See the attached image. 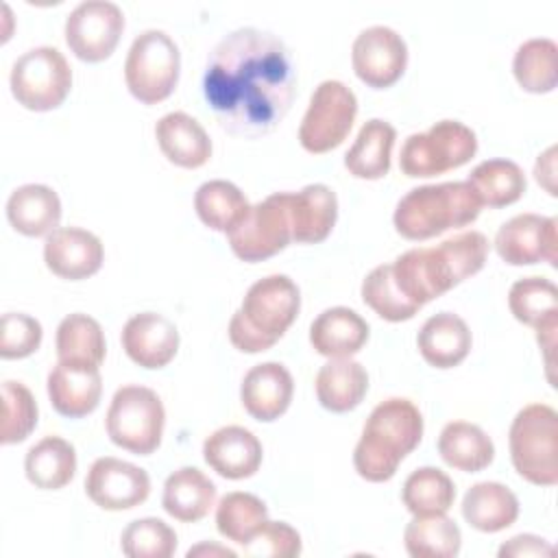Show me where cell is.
<instances>
[{"label":"cell","instance_id":"1","mask_svg":"<svg viewBox=\"0 0 558 558\" xmlns=\"http://www.w3.org/2000/svg\"><path fill=\"white\" fill-rule=\"evenodd\" d=\"M294 94L292 57L270 31L235 28L207 57L203 96L231 135L248 140L268 135L290 111Z\"/></svg>","mask_w":558,"mask_h":558},{"label":"cell","instance_id":"2","mask_svg":"<svg viewBox=\"0 0 558 558\" xmlns=\"http://www.w3.org/2000/svg\"><path fill=\"white\" fill-rule=\"evenodd\" d=\"M488 240L480 231H462L436 246H418L390 262V277L399 292L418 310L482 270Z\"/></svg>","mask_w":558,"mask_h":558},{"label":"cell","instance_id":"3","mask_svg":"<svg viewBox=\"0 0 558 558\" xmlns=\"http://www.w3.org/2000/svg\"><path fill=\"white\" fill-rule=\"evenodd\" d=\"M423 438V416L403 397H390L373 408L353 449V466L366 482H388L401 460Z\"/></svg>","mask_w":558,"mask_h":558},{"label":"cell","instance_id":"4","mask_svg":"<svg viewBox=\"0 0 558 558\" xmlns=\"http://www.w3.org/2000/svg\"><path fill=\"white\" fill-rule=\"evenodd\" d=\"M299 310L301 292L288 275L257 279L229 320V340L244 353L266 351L296 320Z\"/></svg>","mask_w":558,"mask_h":558},{"label":"cell","instance_id":"5","mask_svg":"<svg viewBox=\"0 0 558 558\" xmlns=\"http://www.w3.org/2000/svg\"><path fill=\"white\" fill-rule=\"evenodd\" d=\"M482 203L466 181H445L412 187L395 207V229L405 240H429L473 222Z\"/></svg>","mask_w":558,"mask_h":558},{"label":"cell","instance_id":"6","mask_svg":"<svg viewBox=\"0 0 558 558\" xmlns=\"http://www.w3.org/2000/svg\"><path fill=\"white\" fill-rule=\"evenodd\" d=\"M514 471L536 486L558 482V414L547 403H530L517 412L508 432Z\"/></svg>","mask_w":558,"mask_h":558},{"label":"cell","instance_id":"7","mask_svg":"<svg viewBox=\"0 0 558 558\" xmlns=\"http://www.w3.org/2000/svg\"><path fill=\"white\" fill-rule=\"evenodd\" d=\"M166 410L159 395L146 386L129 384L113 392L105 427L113 445L137 453H153L163 436Z\"/></svg>","mask_w":558,"mask_h":558},{"label":"cell","instance_id":"8","mask_svg":"<svg viewBox=\"0 0 558 558\" xmlns=\"http://www.w3.org/2000/svg\"><path fill=\"white\" fill-rule=\"evenodd\" d=\"M181 70V52L174 39L159 28L140 33L124 61V81L129 92L144 105L166 100L177 83Z\"/></svg>","mask_w":558,"mask_h":558},{"label":"cell","instance_id":"9","mask_svg":"<svg viewBox=\"0 0 558 558\" xmlns=\"http://www.w3.org/2000/svg\"><path fill=\"white\" fill-rule=\"evenodd\" d=\"M477 153V135L458 120H440L423 133L405 137L399 155V168L414 179L436 177L456 170Z\"/></svg>","mask_w":558,"mask_h":558},{"label":"cell","instance_id":"10","mask_svg":"<svg viewBox=\"0 0 558 558\" xmlns=\"http://www.w3.org/2000/svg\"><path fill=\"white\" fill-rule=\"evenodd\" d=\"M11 94L28 111L57 109L72 87V68L52 46L20 54L11 68Z\"/></svg>","mask_w":558,"mask_h":558},{"label":"cell","instance_id":"11","mask_svg":"<svg viewBox=\"0 0 558 558\" xmlns=\"http://www.w3.org/2000/svg\"><path fill=\"white\" fill-rule=\"evenodd\" d=\"M357 116V98L342 81H323L307 105L299 126V142L307 153L323 155L340 146Z\"/></svg>","mask_w":558,"mask_h":558},{"label":"cell","instance_id":"12","mask_svg":"<svg viewBox=\"0 0 558 558\" xmlns=\"http://www.w3.org/2000/svg\"><path fill=\"white\" fill-rule=\"evenodd\" d=\"M229 246L242 262H264L292 242L290 192H275L251 205L246 218L231 231Z\"/></svg>","mask_w":558,"mask_h":558},{"label":"cell","instance_id":"13","mask_svg":"<svg viewBox=\"0 0 558 558\" xmlns=\"http://www.w3.org/2000/svg\"><path fill=\"white\" fill-rule=\"evenodd\" d=\"M124 31V13L109 0H85L65 17V44L87 63L105 61Z\"/></svg>","mask_w":558,"mask_h":558},{"label":"cell","instance_id":"14","mask_svg":"<svg viewBox=\"0 0 558 558\" xmlns=\"http://www.w3.org/2000/svg\"><path fill=\"white\" fill-rule=\"evenodd\" d=\"M353 72L373 89L395 85L408 65L405 39L390 26L375 24L353 39L351 46Z\"/></svg>","mask_w":558,"mask_h":558},{"label":"cell","instance_id":"15","mask_svg":"<svg viewBox=\"0 0 558 558\" xmlns=\"http://www.w3.org/2000/svg\"><path fill=\"white\" fill-rule=\"evenodd\" d=\"M556 218L541 214H519L506 220L495 233V251L510 266L547 262L556 266Z\"/></svg>","mask_w":558,"mask_h":558},{"label":"cell","instance_id":"16","mask_svg":"<svg viewBox=\"0 0 558 558\" xmlns=\"http://www.w3.org/2000/svg\"><path fill=\"white\" fill-rule=\"evenodd\" d=\"M85 493L102 510H131L150 495V477L142 466L102 456L87 471Z\"/></svg>","mask_w":558,"mask_h":558},{"label":"cell","instance_id":"17","mask_svg":"<svg viewBox=\"0 0 558 558\" xmlns=\"http://www.w3.org/2000/svg\"><path fill=\"white\" fill-rule=\"evenodd\" d=\"M102 259V242L87 229L59 227L46 235L44 262L48 270L61 279H87L100 270Z\"/></svg>","mask_w":558,"mask_h":558},{"label":"cell","instance_id":"18","mask_svg":"<svg viewBox=\"0 0 558 558\" xmlns=\"http://www.w3.org/2000/svg\"><path fill=\"white\" fill-rule=\"evenodd\" d=\"M122 349L142 368H163L179 351V329L163 314L140 312L122 327Z\"/></svg>","mask_w":558,"mask_h":558},{"label":"cell","instance_id":"19","mask_svg":"<svg viewBox=\"0 0 558 558\" xmlns=\"http://www.w3.org/2000/svg\"><path fill=\"white\" fill-rule=\"evenodd\" d=\"M48 399L52 408L68 418H83L98 408L102 377L98 366L57 362L48 373Z\"/></svg>","mask_w":558,"mask_h":558},{"label":"cell","instance_id":"20","mask_svg":"<svg viewBox=\"0 0 558 558\" xmlns=\"http://www.w3.org/2000/svg\"><path fill=\"white\" fill-rule=\"evenodd\" d=\"M292 392L294 379L290 371L281 362H262L244 375L240 401L253 418L270 423L290 408Z\"/></svg>","mask_w":558,"mask_h":558},{"label":"cell","instance_id":"21","mask_svg":"<svg viewBox=\"0 0 558 558\" xmlns=\"http://www.w3.org/2000/svg\"><path fill=\"white\" fill-rule=\"evenodd\" d=\"M262 453L257 436L242 425L218 427L203 442L205 462L227 480L255 475L262 464Z\"/></svg>","mask_w":558,"mask_h":558},{"label":"cell","instance_id":"22","mask_svg":"<svg viewBox=\"0 0 558 558\" xmlns=\"http://www.w3.org/2000/svg\"><path fill=\"white\" fill-rule=\"evenodd\" d=\"M155 137L166 159L179 168H201L211 157V140L203 124L185 111H170L155 124Z\"/></svg>","mask_w":558,"mask_h":558},{"label":"cell","instance_id":"23","mask_svg":"<svg viewBox=\"0 0 558 558\" xmlns=\"http://www.w3.org/2000/svg\"><path fill=\"white\" fill-rule=\"evenodd\" d=\"M368 323L351 307L323 310L310 325V342L325 357H351L368 340Z\"/></svg>","mask_w":558,"mask_h":558},{"label":"cell","instance_id":"24","mask_svg":"<svg viewBox=\"0 0 558 558\" xmlns=\"http://www.w3.org/2000/svg\"><path fill=\"white\" fill-rule=\"evenodd\" d=\"M338 218L336 192L325 183H310L299 192H290L292 242L318 244L323 242Z\"/></svg>","mask_w":558,"mask_h":558},{"label":"cell","instance_id":"25","mask_svg":"<svg viewBox=\"0 0 558 558\" xmlns=\"http://www.w3.org/2000/svg\"><path fill=\"white\" fill-rule=\"evenodd\" d=\"M423 360L434 368H453L471 351V329L453 312H438L429 316L416 336Z\"/></svg>","mask_w":558,"mask_h":558},{"label":"cell","instance_id":"26","mask_svg":"<svg viewBox=\"0 0 558 558\" xmlns=\"http://www.w3.org/2000/svg\"><path fill=\"white\" fill-rule=\"evenodd\" d=\"M7 218L11 227L28 238L48 235L59 229L61 201L59 194L41 183H26L11 192L7 201Z\"/></svg>","mask_w":558,"mask_h":558},{"label":"cell","instance_id":"27","mask_svg":"<svg viewBox=\"0 0 558 558\" xmlns=\"http://www.w3.org/2000/svg\"><path fill=\"white\" fill-rule=\"evenodd\" d=\"M163 510L183 523L201 521L216 504V484L196 466H181L163 482Z\"/></svg>","mask_w":558,"mask_h":558},{"label":"cell","instance_id":"28","mask_svg":"<svg viewBox=\"0 0 558 558\" xmlns=\"http://www.w3.org/2000/svg\"><path fill=\"white\" fill-rule=\"evenodd\" d=\"M318 403L336 414L357 408L368 390L366 368L351 357H329L316 375Z\"/></svg>","mask_w":558,"mask_h":558},{"label":"cell","instance_id":"29","mask_svg":"<svg viewBox=\"0 0 558 558\" xmlns=\"http://www.w3.org/2000/svg\"><path fill=\"white\" fill-rule=\"evenodd\" d=\"M464 521L480 532H501L519 517L517 495L499 482H477L462 497Z\"/></svg>","mask_w":558,"mask_h":558},{"label":"cell","instance_id":"30","mask_svg":"<svg viewBox=\"0 0 558 558\" xmlns=\"http://www.w3.org/2000/svg\"><path fill=\"white\" fill-rule=\"evenodd\" d=\"M397 131L381 118H371L357 131L351 148L344 155V168L357 179H381L390 170L392 146Z\"/></svg>","mask_w":558,"mask_h":558},{"label":"cell","instance_id":"31","mask_svg":"<svg viewBox=\"0 0 558 558\" xmlns=\"http://www.w3.org/2000/svg\"><path fill=\"white\" fill-rule=\"evenodd\" d=\"M438 453L449 466L464 473H477L493 462L495 445L480 425L451 421L438 436Z\"/></svg>","mask_w":558,"mask_h":558},{"label":"cell","instance_id":"32","mask_svg":"<svg viewBox=\"0 0 558 558\" xmlns=\"http://www.w3.org/2000/svg\"><path fill=\"white\" fill-rule=\"evenodd\" d=\"M24 473L28 482L44 490H59L72 482L76 473L74 445L61 436H44L24 458Z\"/></svg>","mask_w":558,"mask_h":558},{"label":"cell","instance_id":"33","mask_svg":"<svg viewBox=\"0 0 558 558\" xmlns=\"http://www.w3.org/2000/svg\"><path fill=\"white\" fill-rule=\"evenodd\" d=\"M194 209L201 222L209 229L231 233L246 218L251 205L235 183L211 179L198 185L194 194Z\"/></svg>","mask_w":558,"mask_h":558},{"label":"cell","instance_id":"34","mask_svg":"<svg viewBox=\"0 0 558 558\" xmlns=\"http://www.w3.org/2000/svg\"><path fill=\"white\" fill-rule=\"evenodd\" d=\"M57 360L98 366L105 360L107 342L102 327L96 318L74 312L68 314L57 327Z\"/></svg>","mask_w":558,"mask_h":558},{"label":"cell","instance_id":"35","mask_svg":"<svg viewBox=\"0 0 558 558\" xmlns=\"http://www.w3.org/2000/svg\"><path fill=\"white\" fill-rule=\"evenodd\" d=\"M466 183L473 187L480 203L488 207L512 205L527 187L521 166L510 159H486L477 163Z\"/></svg>","mask_w":558,"mask_h":558},{"label":"cell","instance_id":"36","mask_svg":"<svg viewBox=\"0 0 558 558\" xmlns=\"http://www.w3.org/2000/svg\"><path fill=\"white\" fill-rule=\"evenodd\" d=\"M403 545L412 558H453L460 554L462 534L447 514L414 517L405 525Z\"/></svg>","mask_w":558,"mask_h":558},{"label":"cell","instance_id":"37","mask_svg":"<svg viewBox=\"0 0 558 558\" xmlns=\"http://www.w3.org/2000/svg\"><path fill=\"white\" fill-rule=\"evenodd\" d=\"M517 83L530 94H549L558 83V46L554 39L534 37L523 41L512 59Z\"/></svg>","mask_w":558,"mask_h":558},{"label":"cell","instance_id":"38","mask_svg":"<svg viewBox=\"0 0 558 558\" xmlns=\"http://www.w3.org/2000/svg\"><path fill=\"white\" fill-rule=\"evenodd\" d=\"M401 499L414 517L447 514L456 499V484L445 471L436 466H421L405 477Z\"/></svg>","mask_w":558,"mask_h":558},{"label":"cell","instance_id":"39","mask_svg":"<svg viewBox=\"0 0 558 558\" xmlns=\"http://www.w3.org/2000/svg\"><path fill=\"white\" fill-rule=\"evenodd\" d=\"M508 307L519 323L534 329L558 323V288L545 277H523L510 286Z\"/></svg>","mask_w":558,"mask_h":558},{"label":"cell","instance_id":"40","mask_svg":"<svg viewBox=\"0 0 558 558\" xmlns=\"http://www.w3.org/2000/svg\"><path fill=\"white\" fill-rule=\"evenodd\" d=\"M268 521L266 504L242 490L227 493L216 506V527L218 532L238 545H248L259 527Z\"/></svg>","mask_w":558,"mask_h":558},{"label":"cell","instance_id":"41","mask_svg":"<svg viewBox=\"0 0 558 558\" xmlns=\"http://www.w3.org/2000/svg\"><path fill=\"white\" fill-rule=\"evenodd\" d=\"M120 547L129 558H170L177 549V534L166 521L144 517L122 530Z\"/></svg>","mask_w":558,"mask_h":558},{"label":"cell","instance_id":"42","mask_svg":"<svg viewBox=\"0 0 558 558\" xmlns=\"http://www.w3.org/2000/svg\"><path fill=\"white\" fill-rule=\"evenodd\" d=\"M37 401L33 392L13 379L2 381V427L0 440L2 445H15L31 436L37 425Z\"/></svg>","mask_w":558,"mask_h":558},{"label":"cell","instance_id":"43","mask_svg":"<svg viewBox=\"0 0 558 558\" xmlns=\"http://www.w3.org/2000/svg\"><path fill=\"white\" fill-rule=\"evenodd\" d=\"M362 301L384 320L390 323H401V320H410L418 307L412 305L395 286L392 277H390V266L381 264L377 268H373L364 281H362Z\"/></svg>","mask_w":558,"mask_h":558},{"label":"cell","instance_id":"44","mask_svg":"<svg viewBox=\"0 0 558 558\" xmlns=\"http://www.w3.org/2000/svg\"><path fill=\"white\" fill-rule=\"evenodd\" d=\"M44 338L41 323L24 312L2 314V340L0 355L4 360H20L33 355Z\"/></svg>","mask_w":558,"mask_h":558},{"label":"cell","instance_id":"45","mask_svg":"<svg viewBox=\"0 0 558 558\" xmlns=\"http://www.w3.org/2000/svg\"><path fill=\"white\" fill-rule=\"evenodd\" d=\"M251 556H272V558H294L301 554V534L286 521H266L259 532L244 545Z\"/></svg>","mask_w":558,"mask_h":558},{"label":"cell","instance_id":"46","mask_svg":"<svg viewBox=\"0 0 558 558\" xmlns=\"http://www.w3.org/2000/svg\"><path fill=\"white\" fill-rule=\"evenodd\" d=\"M499 558H506V556H517V558H525V556H554V547L541 538V536H534V534H517L512 536L510 541H506L501 547H499Z\"/></svg>","mask_w":558,"mask_h":558},{"label":"cell","instance_id":"47","mask_svg":"<svg viewBox=\"0 0 558 558\" xmlns=\"http://www.w3.org/2000/svg\"><path fill=\"white\" fill-rule=\"evenodd\" d=\"M534 177L551 196H556V183H554V177H556V146H549L543 155H538L536 166H534Z\"/></svg>","mask_w":558,"mask_h":558},{"label":"cell","instance_id":"48","mask_svg":"<svg viewBox=\"0 0 558 558\" xmlns=\"http://www.w3.org/2000/svg\"><path fill=\"white\" fill-rule=\"evenodd\" d=\"M205 554H209V556H229V558H235V551H233V549H227V547H220V545H207V543L196 545V547H192V549L187 551L190 558H192V556H205Z\"/></svg>","mask_w":558,"mask_h":558}]
</instances>
